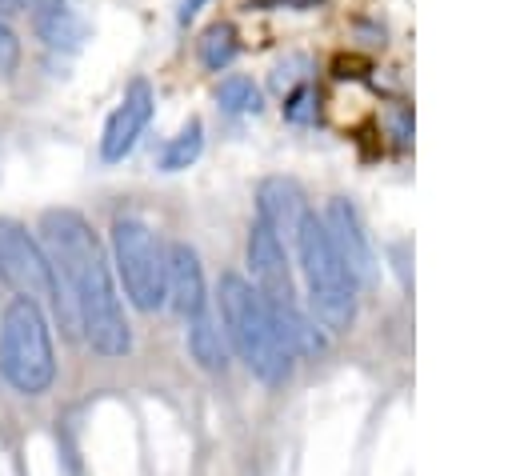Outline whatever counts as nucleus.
Wrapping results in <instances>:
<instances>
[{
    "mask_svg": "<svg viewBox=\"0 0 512 476\" xmlns=\"http://www.w3.org/2000/svg\"><path fill=\"white\" fill-rule=\"evenodd\" d=\"M40 244L52 260L56 284L76 312L80 336L104 360L132 352V328L112 280V264L92 224L76 208H48L40 216Z\"/></svg>",
    "mask_w": 512,
    "mask_h": 476,
    "instance_id": "1",
    "label": "nucleus"
},
{
    "mask_svg": "<svg viewBox=\"0 0 512 476\" xmlns=\"http://www.w3.org/2000/svg\"><path fill=\"white\" fill-rule=\"evenodd\" d=\"M216 320H220V332H224L228 348L244 360V368L256 380H264V384H284L288 380L296 352L288 348L276 316L268 312V304L260 300L252 280H244L240 272H224L220 276Z\"/></svg>",
    "mask_w": 512,
    "mask_h": 476,
    "instance_id": "2",
    "label": "nucleus"
},
{
    "mask_svg": "<svg viewBox=\"0 0 512 476\" xmlns=\"http://www.w3.org/2000/svg\"><path fill=\"white\" fill-rule=\"evenodd\" d=\"M0 376L20 396H44L56 380V352L48 316L36 300L16 296L0 320Z\"/></svg>",
    "mask_w": 512,
    "mask_h": 476,
    "instance_id": "3",
    "label": "nucleus"
},
{
    "mask_svg": "<svg viewBox=\"0 0 512 476\" xmlns=\"http://www.w3.org/2000/svg\"><path fill=\"white\" fill-rule=\"evenodd\" d=\"M292 244H296V256H300L312 320H320L328 332H344L352 324V312H356V280L348 276L344 260L336 256L324 220L316 212H308V220L300 224Z\"/></svg>",
    "mask_w": 512,
    "mask_h": 476,
    "instance_id": "4",
    "label": "nucleus"
},
{
    "mask_svg": "<svg viewBox=\"0 0 512 476\" xmlns=\"http://www.w3.org/2000/svg\"><path fill=\"white\" fill-rule=\"evenodd\" d=\"M112 264L124 296L140 312H156L168 296V248L140 216L112 220Z\"/></svg>",
    "mask_w": 512,
    "mask_h": 476,
    "instance_id": "5",
    "label": "nucleus"
},
{
    "mask_svg": "<svg viewBox=\"0 0 512 476\" xmlns=\"http://www.w3.org/2000/svg\"><path fill=\"white\" fill-rule=\"evenodd\" d=\"M0 280L12 284L16 296L36 300L40 308L48 304L64 332H80L76 312H72V304L64 300V292L56 284V272H52V260H48L44 244L12 216H0Z\"/></svg>",
    "mask_w": 512,
    "mask_h": 476,
    "instance_id": "6",
    "label": "nucleus"
},
{
    "mask_svg": "<svg viewBox=\"0 0 512 476\" xmlns=\"http://www.w3.org/2000/svg\"><path fill=\"white\" fill-rule=\"evenodd\" d=\"M324 228H328V240L336 248V256L344 260L348 276L360 284H372L376 280V248H372V236L356 212V204L348 196H332L328 208H324Z\"/></svg>",
    "mask_w": 512,
    "mask_h": 476,
    "instance_id": "7",
    "label": "nucleus"
},
{
    "mask_svg": "<svg viewBox=\"0 0 512 476\" xmlns=\"http://www.w3.org/2000/svg\"><path fill=\"white\" fill-rule=\"evenodd\" d=\"M152 108H156V92L144 76L128 80L124 88V100L112 108L108 124H104V136H100V160L104 164H120L144 136L148 120H152Z\"/></svg>",
    "mask_w": 512,
    "mask_h": 476,
    "instance_id": "8",
    "label": "nucleus"
},
{
    "mask_svg": "<svg viewBox=\"0 0 512 476\" xmlns=\"http://www.w3.org/2000/svg\"><path fill=\"white\" fill-rule=\"evenodd\" d=\"M308 196L292 176H268L256 188V220L276 236V240H296L300 224L308 220Z\"/></svg>",
    "mask_w": 512,
    "mask_h": 476,
    "instance_id": "9",
    "label": "nucleus"
},
{
    "mask_svg": "<svg viewBox=\"0 0 512 476\" xmlns=\"http://www.w3.org/2000/svg\"><path fill=\"white\" fill-rule=\"evenodd\" d=\"M164 304H172L184 324L204 316V312H212L200 252L192 244H184V240L168 244V296H164Z\"/></svg>",
    "mask_w": 512,
    "mask_h": 476,
    "instance_id": "10",
    "label": "nucleus"
},
{
    "mask_svg": "<svg viewBox=\"0 0 512 476\" xmlns=\"http://www.w3.org/2000/svg\"><path fill=\"white\" fill-rule=\"evenodd\" d=\"M184 340H188V352L200 368L208 372H220L228 364V344H224V332H220V320L216 312H204L196 320L184 324Z\"/></svg>",
    "mask_w": 512,
    "mask_h": 476,
    "instance_id": "11",
    "label": "nucleus"
},
{
    "mask_svg": "<svg viewBox=\"0 0 512 476\" xmlns=\"http://www.w3.org/2000/svg\"><path fill=\"white\" fill-rule=\"evenodd\" d=\"M32 28H36V36L48 48H64V52L80 48V40H84V20L68 4L56 8V12H48V16H40V20H32Z\"/></svg>",
    "mask_w": 512,
    "mask_h": 476,
    "instance_id": "12",
    "label": "nucleus"
},
{
    "mask_svg": "<svg viewBox=\"0 0 512 476\" xmlns=\"http://www.w3.org/2000/svg\"><path fill=\"white\" fill-rule=\"evenodd\" d=\"M236 52H240V40H236V28L232 24L216 20V24L204 28V36H200V64L208 72H224L236 60Z\"/></svg>",
    "mask_w": 512,
    "mask_h": 476,
    "instance_id": "13",
    "label": "nucleus"
},
{
    "mask_svg": "<svg viewBox=\"0 0 512 476\" xmlns=\"http://www.w3.org/2000/svg\"><path fill=\"white\" fill-rule=\"evenodd\" d=\"M200 152H204V124L192 116V120L164 144V152H160V168H164V172H180V168L196 164Z\"/></svg>",
    "mask_w": 512,
    "mask_h": 476,
    "instance_id": "14",
    "label": "nucleus"
},
{
    "mask_svg": "<svg viewBox=\"0 0 512 476\" xmlns=\"http://www.w3.org/2000/svg\"><path fill=\"white\" fill-rule=\"evenodd\" d=\"M216 104H220V112H228V116H248V112L260 108V88H256L248 76H224V80L216 84Z\"/></svg>",
    "mask_w": 512,
    "mask_h": 476,
    "instance_id": "15",
    "label": "nucleus"
},
{
    "mask_svg": "<svg viewBox=\"0 0 512 476\" xmlns=\"http://www.w3.org/2000/svg\"><path fill=\"white\" fill-rule=\"evenodd\" d=\"M284 120H292V124L316 120V92H312L308 84H300V88H292V92L284 96Z\"/></svg>",
    "mask_w": 512,
    "mask_h": 476,
    "instance_id": "16",
    "label": "nucleus"
},
{
    "mask_svg": "<svg viewBox=\"0 0 512 476\" xmlns=\"http://www.w3.org/2000/svg\"><path fill=\"white\" fill-rule=\"evenodd\" d=\"M20 64V36L0 20V80H8Z\"/></svg>",
    "mask_w": 512,
    "mask_h": 476,
    "instance_id": "17",
    "label": "nucleus"
},
{
    "mask_svg": "<svg viewBox=\"0 0 512 476\" xmlns=\"http://www.w3.org/2000/svg\"><path fill=\"white\" fill-rule=\"evenodd\" d=\"M304 68H308V60H304V56H288V60H280V64H276V72H272V88H276V92H288V88L304 76Z\"/></svg>",
    "mask_w": 512,
    "mask_h": 476,
    "instance_id": "18",
    "label": "nucleus"
},
{
    "mask_svg": "<svg viewBox=\"0 0 512 476\" xmlns=\"http://www.w3.org/2000/svg\"><path fill=\"white\" fill-rule=\"evenodd\" d=\"M12 8H20L24 16H32V20H40V16H48V12H56V8H64L68 0H8Z\"/></svg>",
    "mask_w": 512,
    "mask_h": 476,
    "instance_id": "19",
    "label": "nucleus"
},
{
    "mask_svg": "<svg viewBox=\"0 0 512 476\" xmlns=\"http://www.w3.org/2000/svg\"><path fill=\"white\" fill-rule=\"evenodd\" d=\"M204 4H208V0H180V12H176V20H180V24H192V20H196V12H200Z\"/></svg>",
    "mask_w": 512,
    "mask_h": 476,
    "instance_id": "20",
    "label": "nucleus"
},
{
    "mask_svg": "<svg viewBox=\"0 0 512 476\" xmlns=\"http://www.w3.org/2000/svg\"><path fill=\"white\" fill-rule=\"evenodd\" d=\"M4 4H8V0H0V8H4Z\"/></svg>",
    "mask_w": 512,
    "mask_h": 476,
    "instance_id": "21",
    "label": "nucleus"
}]
</instances>
